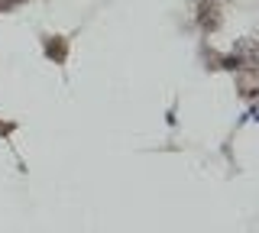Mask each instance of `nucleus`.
I'll return each mask as SVG.
<instances>
[{
	"label": "nucleus",
	"mask_w": 259,
	"mask_h": 233,
	"mask_svg": "<svg viewBox=\"0 0 259 233\" xmlns=\"http://www.w3.org/2000/svg\"><path fill=\"white\" fill-rule=\"evenodd\" d=\"M42 45H46V55L55 65H65V62H68V39L65 36H46Z\"/></svg>",
	"instance_id": "obj_1"
},
{
	"label": "nucleus",
	"mask_w": 259,
	"mask_h": 233,
	"mask_svg": "<svg viewBox=\"0 0 259 233\" xmlns=\"http://www.w3.org/2000/svg\"><path fill=\"white\" fill-rule=\"evenodd\" d=\"M13 4H20V0H0V13H4V10H10Z\"/></svg>",
	"instance_id": "obj_2"
}]
</instances>
